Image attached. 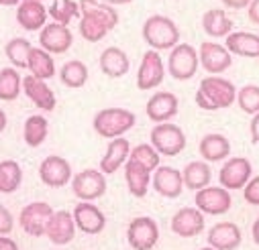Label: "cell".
I'll return each mask as SVG.
<instances>
[{
	"label": "cell",
	"mask_w": 259,
	"mask_h": 250,
	"mask_svg": "<svg viewBox=\"0 0 259 250\" xmlns=\"http://www.w3.org/2000/svg\"><path fill=\"white\" fill-rule=\"evenodd\" d=\"M135 114L124 108H104L94 116V131L102 139H118L135 127Z\"/></svg>",
	"instance_id": "obj_4"
},
{
	"label": "cell",
	"mask_w": 259,
	"mask_h": 250,
	"mask_svg": "<svg viewBox=\"0 0 259 250\" xmlns=\"http://www.w3.org/2000/svg\"><path fill=\"white\" fill-rule=\"evenodd\" d=\"M198 66H200V57H198V51L192 45L180 43L171 49L169 59H167V70H169L174 80L186 82V80L194 78Z\"/></svg>",
	"instance_id": "obj_6"
},
{
	"label": "cell",
	"mask_w": 259,
	"mask_h": 250,
	"mask_svg": "<svg viewBox=\"0 0 259 250\" xmlns=\"http://www.w3.org/2000/svg\"><path fill=\"white\" fill-rule=\"evenodd\" d=\"M47 133H49V124H47V118H43L41 114H35V116H29L27 122H25V129H23V137H25V143L33 149L41 147L47 139Z\"/></svg>",
	"instance_id": "obj_33"
},
{
	"label": "cell",
	"mask_w": 259,
	"mask_h": 250,
	"mask_svg": "<svg viewBox=\"0 0 259 250\" xmlns=\"http://www.w3.org/2000/svg\"><path fill=\"white\" fill-rule=\"evenodd\" d=\"M31 43L27 41V39H23V37H15V39H11L9 43H7V47H5V53H7V57H9V61L15 66V68H19V70H23V68H29V55H31Z\"/></svg>",
	"instance_id": "obj_37"
},
{
	"label": "cell",
	"mask_w": 259,
	"mask_h": 250,
	"mask_svg": "<svg viewBox=\"0 0 259 250\" xmlns=\"http://www.w3.org/2000/svg\"><path fill=\"white\" fill-rule=\"evenodd\" d=\"M143 41L153 49V51H165V49H174L176 45H180V29L178 25L163 15H151L141 29Z\"/></svg>",
	"instance_id": "obj_3"
},
{
	"label": "cell",
	"mask_w": 259,
	"mask_h": 250,
	"mask_svg": "<svg viewBox=\"0 0 259 250\" xmlns=\"http://www.w3.org/2000/svg\"><path fill=\"white\" fill-rule=\"evenodd\" d=\"M128 159L141 163L149 171H155L159 167V153L153 149V145H137L135 149H131V155H128Z\"/></svg>",
	"instance_id": "obj_39"
},
{
	"label": "cell",
	"mask_w": 259,
	"mask_h": 250,
	"mask_svg": "<svg viewBox=\"0 0 259 250\" xmlns=\"http://www.w3.org/2000/svg\"><path fill=\"white\" fill-rule=\"evenodd\" d=\"M182 177H184V187L194 190V192H200V190H204V187H208V183L212 179V173H210L208 163L192 161V163H188L184 167Z\"/></svg>",
	"instance_id": "obj_30"
},
{
	"label": "cell",
	"mask_w": 259,
	"mask_h": 250,
	"mask_svg": "<svg viewBox=\"0 0 259 250\" xmlns=\"http://www.w3.org/2000/svg\"><path fill=\"white\" fill-rule=\"evenodd\" d=\"M100 3L110 5V7H120V5H128V3H133V0H100Z\"/></svg>",
	"instance_id": "obj_46"
},
{
	"label": "cell",
	"mask_w": 259,
	"mask_h": 250,
	"mask_svg": "<svg viewBox=\"0 0 259 250\" xmlns=\"http://www.w3.org/2000/svg\"><path fill=\"white\" fill-rule=\"evenodd\" d=\"M204 230V214L198 208H182L171 218V232L182 238H194Z\"/></svg>",
	"instance_id": "obj_17"
},
{
	"label": "cell",
	"mask_w": 259,
	"mask_h": 250,
	"mask_svg": "<svg viewBox=\"0 0 259 250\" xmlns=\"http://www.w3.org/2000/svg\"><path fill=\"white\" fill-rule=\"evenodd\" d=\"M247 17L253 25H259V0H251V5L247 7Z\"/></svg>",
	"instance_id": "obj_42"
},
{
	"label": "cell",
	"mask_w": 259,
	"mask_h": 250,
	"mask_svg": "<svg viewBox=\"0 0 259 250\" xmlns=\"http://www.w3.org/2000/svg\"><path fill=\"white\" fill-rule=\"evenodd\" d=\"M243 198L251 206H259V175L251 177V181L243 187Z\"/></svg>",
	"instance_id": "obj_40"
},
{
	"label": "cell",
	"mask_w": 259,
	"mask_h": 250,
	"mask_svg": "<svg viewBox=\"0 0 259 250\" xmlns=\"http://www.w3.org/2000/svg\"><path fill=\"white\" fill-rule=\"evenodd\" d=\"M47 9L43 7V3H25L19 5L17 9V23L25 29V31H41L47 25Z\"/></svg>",
	"instance_id": "obj_25"
},
{
	"label": "cell",
	"mask_w": 259,
	"mask_h": 250,
	"mask_svg": "<svg viewBox=\"0 0 259 250\" xmlns=\"http://www.w3.org/2000/svg\"><path fill=\"white\" fill-rule=\"evenodd\" d=\"M47 13L53 19V23H59L63 27H68L72 19L82 17L80 3H76V0H53V5L47 9Z\"/></svg>",
	"instance_id": "obj_35"
},
{
	"label": "cell",
	"mask_w": 259,
	"mask_h": 250,
	"mask_svg": "<svg viewBox=\"0 0 259 250\" xmlns=\"http://www.w3.org/2000/svg\"><path fill=\"white\" fill-rule=\"evenodd\" d=\"M80 35L90 43L104 39L106 33L118 25L116 9L100 3V0H80Z\"/></svg>",
	"instance_id": "obj_1"
},
{
	"label": "cell",
	"mask_w": 259,
	"mask_h": 250,
	"mask_svg": "<svg viewBox=\"0 0 259 250\" xmlns=\"http://www.w3.org/2000/svg\"><path fill=\"white\" fill-rule=\"evenodd\" d=\"M21 3H25V0H21ZM31 3H43V0H31Z\"/></svg>",
	"instance_id": "obj_50"
},
{
	"label": "cell",
	"mask_w": 259,
	"mask_h": 250,
	"mask_svg": "<svg viewBox=\"0 0 259 250\" xmlns=\"http://www.w3.org/2000/svg\"><path fill=\"white\" fill-rule=\"evenodd\" d=\"M151 145L153 149L159 153V155H165V157H176L180 155L184 149H186V135L180 127L171 122H161V124H155L151 135Z\"/></svg>",
	"instance_id": "obj_5"
},
{
	"label": "cell",
	"mask_w": 259,
	"mask_h": 250,
	"mask_svg": "<svg viewBox=\"0 0 259 250\" xmlns=\"http://www.w3.org/2000/svg\"><path fill=\"white\" fill-rule=\"evenodd\" d=\"M23 171L17 161H3L0 163V194H13L21 187Z\"/></svg>",
	"instance_id": "obj_34"
},
{
	"label": "cell",
	"mask_w": 259,
	"mask_h": 250,
	"mask_svg": "<svg viewBox=\"0 0 259 250\" xmlns=\"http://www.w3.org/2000/svg\"><path fill=\"white\" fill-rule=\"evenodd\" d=\"M198 151L202 155L204 161L208 163H221L223 159H227L231 155V143L225 135H219V133H210L206 135L200 145H198Z\"/></svg>",
	"instance_id": "obj_27"
},
{
	"label": "cell",
	"mask_w": 259,
	"mask_h": 250,
	"mask_svg": "<svg viewBox=\"0 0 259 250\" xmlns=\"http://www.w3.org/2000/svg\"><path fill=\"white\" fill-rule=\"evenodd\" d=\"M0 250H19V246H17V242L13 238L0 236Z\"/></svg>",
	"instance_id": "obj_45"
},
{
	"label": "cell",
	"mask_w": 259,
	"mask_h": 250,
	"mask_svg": "<svg viewBox=\"0 0 259 250\" xmlns=\"http://www.w3.org/2000/svg\"><path fill=\"white\" fill-rule=\"evenodd\" d=\"M13 214L5 208V206H0V236H5V234H11L13 230Z\"/></svg>",
	"instance_id": "obj_41"
},
{
	"label": "cell",
	"mask_w": 259,
	"mask_h": 250,
	"mask_svg": "<svg viewBox=\"0 0 259 250\" xmlns=\"http://www.w3.org/2000/svg\"><path fill=\"white\" fill-rule=\"evenodd\" d=\"M235 100H237V88L233 86V82H229L221 76L204 78L196 92V104L208 112L229 108L235 104Z\"/></svg>",
	"instance_id": "obj_2"
},
{
	"label": "cell",
	"mask_w": 259,
	"mask_h": 250,
	"mask_svg": "<svg viewBox=\"0 0 259 250\" xmlns=\"http://www.w3.org/2000/svg\"><path fill=\"white\" fill-rule=\"evenodd\" d=\"M165 68L157 51H147L141 59V66L137 72V88L139 90H153L163 82Z\"/></svg>",
	"instance_id": "obj_13"
},
{
	"label": "cell",
	"mask_w": 259,
	"mask_h": 250,
	"mask_svg": "<svg viewBox=\"0 0 259 250\" xmlns=\"http://www.w3.org/2000/svg\"><path fill=\"white\" fill-rule=\"evenodd\" d=\"M227 49L239 57H259V35L237 31L227 37Z\"/></svg>",
	"instance_id": "obj_28"
},
{
	"label": "cell",
	"mask_w": 259,
	"mask_h": 250,
	"mask_svg": "<svg viewBox=\"0 0 259 250\" xmlns=\"http://www.w3.org/2000/svg\"><path fill=\"white\" fill-rule=\"evenodd\" d=\"M39 177L47 187H63L68 185L72 177V165L57 155H49L39 165Z\"/></svg>",
	"instance_id": "obj_12"
},
{
	"label": "cell",
	"mask_w": 259,
	"mask_h": 250,
	"mask_svg": "<svg viewBox=\"0 0 259 250\" xmlns=\"http://www.w3.org/2000/svg\"><path fill=\"white\" fill-rule=\"evenodd\" d=\"M74 43V35L68 27L59 23H49L41 29L39 35V45L47 53H66Z\"/></svg>",
	"instance_id": "obj_16"
},
{
	"label": "cell",
	"mask_w": 259,
	"mask_h": 250,
	"mask_svg": "<svg viewBox=\"0 0 259 250\" xmlns=\"http://www.w3.org/2000/svg\"><path fill=\"white\" fill-rule=\"evenodd\" d=\"M29 72L33 78L37 80H51L55 76V64L51 53H47L41 47H33L31 55H29Z\"/></svg>",
	"instance_id": "obj_31"
},
{
	"label": "cell",
	"mask_w": 259,
	"mask_h": 250,
	"mask_svg": "<svg viewBox=\"0 0 259 250\" xmlns=\"http://www.w3.org/2000/svg\"><path fill=\"white\" fill-rule=\"evenodd\" d=\"M74 222H76V228H80L84 234H100L106 226V218L104 214L94 206V204H88V202H82L74 208Z\"/></svg>",
	"instance_id": "obj_21"
},
{
	"label": "cell",
	"mask_w": 259,
	"mask_h": 250,
	"mask_svg": "<svg viewBox=\"0 0 259 250\" xmlns=\"http://www.w3.org/2000/svg\"><path fill=\"white\" fill-rule=\"evenodd\" d=\"M202 29L208 37H229L233 33V21L227 17L225 9H210L202 15Z\"/></svg>",
	"instance_id": "obj_29"
},
{
	"label": "cell",
	"mask_w": 259,
	"mask_h": 250,
	"mask_svg": "<svg viewBox=\"0 0 259 250\" xmlns=\"http://www.w3.org/2000/svg\"><path fill=\"white\" fill-rule=\"evenodd\" d=\"M5 129H7V114L0 110V133H3Z\"/></svg>",
	"instance_id": "obj_49"
},
{
	"label": "cell",
	"mask_w": 259,
	"mask_h": 250,
	"mask_svg": "<svg viewBox=\"0 0 259 250\" xmlns=\"http://www.w3.org/2000/svg\"><path fill=\"white\" fill-rule=\"evenodd\" d=\"M237 104L245 114H259V86H243L237 92Z\"/></svg>",
	"instance_id": "obj_38"
},
{
	"label": "cell",
	"mask_w": 259,
	"mask_h": 250,
	"mask_svg": "<svg viewBox=\"0 0 259 250\" xmlns=\"http://www.w3.org/2000/svg\"><path fill=\"white\" fill-rule=\"evenodd\" d=\"M251 232H253V242L259 244V218L253 222V230H251Z\"/></svg>",
	"instance_id": "obj_47"
},
{
	"label": "cell",
	"mask_w": 259,
	"mask_h": 250,
	"mask_svg": "<svg viewBox=\"0 0 259 250\" xmlns=\"http://www.w3.org/2000/svg\"><path fill=\"white\" fill-rule=\"evenodd\" d=\"M206 240H208L210 248H214V250H235L241 244L243 236H241V230L237 224L219 222L208 230Z\"/></svg>",
	"instance_id": "obj_20"
},
{
	"label": "cell",
	"mask_w": 259,
	"mask_h": 250,
	"mask_svg": "<svg viewBox=\"0 0 259 250\" xmlns=\"http://www.w3.org/2000/svg\"><path fill=\"white\" fill-rule=\"evenodd\" d=\"M200 250H214V248H210V246H208V248H200Z\"/></svg>",
	"instance_id": "obj_51"
},
{
	"label": "cell",
	"mask_w": 259,
	"mask_h": 250,
	"mask_svg": "<svg viewBox=\"0 0 259 250\" xmlns=\"http://www.w3.org/2000/svg\"><path fill=\"white\" fill-rule=\"evenodd\" d=\"M198 57H200V66L208 72V74H223L231 68L233 57L231 51L219 43L212 41H204L198 49Z\"/></svg>",
	"instance_id": "obj_14"
},
{
	"label": "cell",
	"mask_w": 259,
	"mask_h": 250,
	"mask_svg": "<svg viewBox=\"0 0 259 250\" xmlns=\"http://www.w3.org/2000/svg\"><path fill=\"white\" fill-rule=\"evenodd\" d=\"M23 92L27 94V98L37 108H41L45 112H51L55 108V94H53V90L43 80H37L33 76H27L23 80Z\"/></svg>",
	"instance_id": "obj_24"
},
{
	"label": "cell",
	"mask_w": 259,
	"mask_h": 250,
	"mask_svg": "<svg viewBox=\"0 0 259 250\" xmlns=\"http://www.w3.org/2000/svg\"><path fill=\"white\" fill-rule=\"evenodd\" d=\"M128 68H131V61H128V55L122 49L108 47L100 53V70L104 76L122 78L124 74H128Z\"/></svg>",
	"instance_id": "obj_26"
},
{
	"label": "cell",
	"mask_w": 259,
	"mask_h": 250,
	"mask_svg": "<svg viewBox=\"0 0 259 250\" xmlns=\"http://www.w3.org/2000/svg\"><path fill=\"white\" fill-rule=\"evenodd\" d=\"M126 240L133 250H151L159 240V228L155 220L147 216L135 218L126 228Z\"/></svg>",
	"instance_id": "obj_8"
},
{
	"label": "cell",
	"mask_w": 259,
	"mask_h": 250,
	"mask_svg": "<svg viewBox=\"0 0 259 250\" xmlns=\"http://www.w3.org/2000/svg\"><path fill=\"white\" fill-rule=\"evenodd\" d=\"M128 155H131V145H128L126 139H112L106 147V153L104 157L100 159V171L104 175H110L114 171H118L126 161H128Z\"/></svg>",
	"instance_id": "obj_22"
},
{
	"label": "cell",
	"mask_w": 259,
	"mask_h": 250,
	"mask_svg": "<svg viewBox=\"0 0 259 250\" xmlns=\"http://www.w3.org/2000/svg\"><path fill=\"white\" fill-rule=\"evenodd\" d=\"M45 236L57 244V246H63V244H70L76 236V222H74V214L61 210V212H53V216L49 218L47 222V228H45Z\"/></svg>",
	"instance_id": "obj_15"
},
{
	"label": "cell",
	"mask_w": 259,
	"mask_h": 250,
	"mask_svg": "<svg viewBox=\"0 0 259 250\" xmlns=\"http://www.w3.org/2000/svg\"><path fill=\"white\" fill-rule=\"evenodd\" d=\"M196 208L202 212V214H208V216H221V214H227L231 210V194L225 187H204V190L196 192Z\"/></svg>",
	"instance_id": "obj_10"
},
{
	"label": "cell",
	"mask_w": 259,
	"mask_h": 250,
	"mask_svg": "<svg viewBox=\"0 0 259 250\" xmlns=\"http://www.w3.org/2000/svg\"><path fill=\"white\" fill-rule=\"evenodd\" d=\"M51 216H53V208L49 204L33 202L21 210L19 222H21V228L29 236H45V228H47V222Z\"/></svg>",
	"instance_id": "obj_11"
},
{
	"label": "cell",
	"mask_w": 259,
	"mask_h": 250,
	"mask_svg": "<svg viewBox=\"0 0 259 250\" xmlns=\"http://www.w3.org/2000/svg\"><path fill=\"white\" fill-rule=\"evenodd\" d=\"M21 90H23V80L15 68L0 70V100L5 102L17 100Z\"/></svg>",
	"instance_id": "obj_36"
},
{
	"label": "cell",
	"mask_w": 259,
	"mask_h": 250,
	"mask_svg": "<svg viewBox=\"0 0 259 250\" xmlns=\"http://www.w3.org/2000/svg\"><path fill=\"white\" fill-rule=\"evenodd\" d=\"M251 175H253L251 161L245 157H233L223 165L219 173V181L225 190H243L251 181Z\"/></svg>",
	"instance_id": "obj_9"
},
{
	"label": "cell",
	"mask_w": 259,
	"mask_h": 250,
	"mask_svg": "<svg viewBox=\"0 0 259 250\" xmlns=\"http://www.w3.org/2000/svg\"><path fill=\"white\" fill-rule=\"evenodd\" d=\"M21 0H0V7H19Z\"/></svg>",
	"instance_id": "obj_48"
},
{
	"label": "cell",
	"mask_w": 259,
	"mask_h": 250,
	"mask_svg": "<svg viewBox=\"0 0 259 250\" xmlns=\"http://www.w3.org/2000/svg\"><path fill=\"white\" fill-rule=\"evenodd\" d=\"M59 80L66 88L78 90L88 82V68L84 61L80 59H72L68 64H63V68L59 70Z\"/></svg>",
	"instance_id": "obj_32"
},
{
	"label": "cell",
	"mask_w": 259,
	"mask_h": 250,
	"mask_svg": "<svg viewBox=\"0 0 259 250\" xmlns=\"http://www.w3.org/2000/svg\"><path fill=\"white\" fill-rule=\"evenodd\" d=\"M249 133H251V143L257 145V143H259V114L253 116L251 127H249Z\"/></svg>",
	"instance_id": "obj_43"
},
{
	"label": "cell",
	"mask_w": 259,
	"mask_h": 250,
	"mask_svg": "<svg viewBox=\"0 0 259 250\" xmlns=\"http://www.w3.org/2000/svg\"><path fill=\"white\" fill-rule=\"evenodd\" d=\"M72 192L82 202H94L106 194V177L102 171L84 169L72 179Z\"/></svg>",
	"instance_id": "obj_7"
},
{
	"label": "cell",
	"mask_w": 259,
	"mask_h": 250,
	"mask_svg": "<svg viewBox=\"0 0 259 250\" xmlns=\"http://www.w3.org/2000/svg\"><path fill=\"white\" fill-rule=\"evenodd\" d=\"M221 3L227 7V9H235V11H241V9H247L251 5V0H221Z\"/></svg>",
	"instance_id": "obj_44"
},
{
	"label": "cell",
	"mask_w": 259,
	"mask_h": 250,
	"mask_svg": "<svg viewBox=\"0 0 259 250\" xmlns=\"http://www.w3.org/2000/svg\"><path fill=\"white\" fill-rule=\"evenodd\" d=\"M151 183L155 187V192L163 198H178L184 190V177H182V171L174 169V167H157L153 177H151Z\"/></svg>",
	"instance_id": "obj_19"
},
{
	"label": "cell",
	"mask_w": 259,
	"mask_h": 250,
	"mask_svg": "<svg viewBox=\"0 0 259 250\" xmlns=\"http://www.w3.org/2000/svg\"><path fill=\"white\" fill-rule=\"evenodd\" d=\"M178 106H180V102H178L176 94H171V92H155L147 100L145 112H147L149 120L161 124V122L171 120L178 114Z\"/></svg>",
	"instance_id": "obj_18"
},
{
	"label": "cell",
	"mask_w": 259,
	"mask_h": 250,
	"mask_svg": "<svg viewBox=\"0 0 259 250\" xmlns=\"http://www.w3.org/2000/svg\"><path fill=\"white\" fill-rule=\"evenodd\" d=\"M124 181L131 196L135 198H145L147 190H149V183H151V171L147 167H143L137 161L128 159L124 165Z\"/></svg>",
	"instance_id": "obj_23"
}]
</instances>
